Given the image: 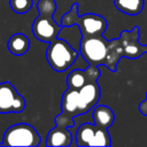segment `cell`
Returning <instances> with one entry per match:
<instances>
[{"label": "cell", "mask_w": 147, "mask_h": 147, "mask_svg": "<svg viewBox=\"0 0 147 147\" xmlns=\"http://www.w3.org/2000/svg\"><path fill=\"white\" fill-rule=\"evenodd\" d=\"M73 135L67 127H53L47 137V146H71Z\"/></svg>", "instance_id": "cell-12"}, {"label": "cell", "mask_w": 147, "mask_h": 147, "mask_svg": "<svg viewBox=\"0 0 147 147\" xmlns=\"http://www.w3.org/2000/svg\"><path fill=\"white\" fill-rule=\"evenodd\" d=\"M93 120L97 126L108 129L115 121V114L110 107L106 105H98L93 109Z\"/></svg>", "instance_id": "cell-13"}, {"label": "cell", "mask_w": 147, "mask_h": 147, "mask_svg": "<svg viewBox=\"0 0 147 147\" xmlns=\"http://www.w3.org/2000/svg\"><path fill=\"white\" fill-rule=\"evenodd\" d=\"M41 137L31 125L19 123L10 126L3 135V146H38Z\"/></svg>", "instance_id": "cell-4"}, {"label": "cell", "mask_w": 147, "mask_h": 147, "mask_svg": "<svg viewBox=\"0 0 147 147\" xmlns=\"http://www.w3.org/2000/svg\"><path fill=\"white\" fill-rule=\"evenodd\" d=\"M0 114H1V113H0Z\"/></svg>", "instance_id": "cell-20"}, {"label": "cell", "mask_w": 147, "mask_h": 147, "mask_svg": "<svg viewBox=\"0 0 147 147\" xmlns=\"http://www.w3.org/2000/svg\"><path fill=\"white\" fill-rule=\"evenodd\" d=\"M139 110H140V112L142 113L144 116H147V94H146V99H145L140 104V106H139Z\"/></svg>", "instance_id": "cell-18"}, {"label": "cell", "mask_w": 147, "mask_h": 147, "mask_svg": "<svg viewBox=\"0 0 147 147\" xmlns=\"http://www.w3.org/2000/svg\"><path fill=\"white\" fill-rule=\"evenodd\" d=\"M25 99L10 82L0 83V113H20L25 109Z\"/></svg>", "instance_id": "cell-7"}, {"label": "cell", "mask_w": 147, "mask_h": 147, "mask_svg": "<svg viewBox=\"0 0 147 147\" xmlns=\"http://www.w3.org/2000/svg\"><path fill=\"white\" fill-rule=\"evenodd\" d=\"M100 86L97 82L90 83L79 90V96L85 112L94 109L100 100Z\"/></svg>", "instance_id": "cell-11"}, {"label": "cell", "mask_w": 147, "mask_h": 147, "mask_svg": "<svg viewBox=\"0 0 147 147\" xmlns=\"http://www.w3.org/2000/svg\"><path fill=\"white\" fill-rule=\"evenodd\" d=\"M55 125H57V126L69 128V127H73L74 125H75V120L67 118V117L63 116V114H59L55 117Z\"/></svg>", "instance_id": "cell-17"}, {"label": "cell", "mask_w": 147, "mask_h": 147, "mask_svg": "<svg viewBox=\"0 0 147 147\" xmlns=\"http://www.w3.org/2000/svg\"><path fill=\"white\" fill-rule=\"evenodd\" d=\"M109 40L103 35L82 37L79 53L89 65H100L106 61Z\"/></svg>", "instance_id": "cell-5"}, {"label": "cell", "mask_w": 147, "mask_h": 147, "mask_svg": "<svg viewBox=\"0 0 147 147\" xmlns=\"http://www.w3.org/2000/svg\"><path fill=\"white\" fill-rule=\"evenodd\" d=\"M118 10L128 15H137L143 10L144 0H114Z\"/></svg>", "instance_id": "cell-15"}, {"label": "cell", "mask_w": 147, "mask_h": 147, "mask_svg": "<svg viewBox=\"0 0 147 147\" xmlns=\"http://www.w3.org/2000/svg\"><path fill=\"white\" fill-rule=\"evenodd\" d=\"M36 8L39 15L32 23L33 35L42 42H51L59 34L63 26L53 18L57 8L55 0H38Z\"/></svg>", "instance_id": "cell-1"}, {"label": "cell", "mask_w": 147, "mask_h": 147, "mask_svg": "<svg viewBox=\"0 0 147 147\" xmlns=\"http://www.w3.org/2000/svg\"><path fill=\"white\" fill-rule=\"evenodd\" d=\"M79 51L65 39L57 37L51 41L45 53L49 65L57 71H65L74 65L79 57Z\"/></svg>", "instance_id": "cell-3"}, {"label": "cell", "mask_w": 147, "mask_h": 147, "mask_svg": "<svg viewBox=\"0 0 147 147\" xmlns=\"http://www.w3.org/2000/svg\"><path fill=\"white\" fill-rule=\"evenodd\" d=\"M33 0H10V7L15 13L24 14L31 9Z\"/></svg>", "instance_id": "cell-16"}, {"label": "cell", "mask_w": 147, "mask_h": 147, "mask_svg": "<svg viewBox=\"0 0 147 147\" xmlns=\"http://www.w3.org/2000/svg\"><path fill=\"white\" fill-rule=\"evenodd\" d=\"M78 3L71 5V10L61 17V26H71L77 24L82 33V37L99 36L103 35L107 29V20L103 16L95 13H86L78 15Z\"/></svg>", "instance_id": "cell-2"}, {"label": "cell", "mask_w": 147, "mask_h": 147, "mask_svg": "<svg viewBox=\"0 0 147 147\" xmlns=\"http://www.w3.org/2000/svg\"><path fill=\"white\" fill-rule=\"evenodd\" d=\"M63 116L75 120V118L80 115L86 114L82 103L80 101L79 90L67 88L63 93L61 98V113Z\"/></svg>", "instance_id": "cell-10"}, {"label": "cell", "mask_w": 147, "mask_h": 147, "mask_svg": "<svg viewBox=\"0 0 147 147\" xmlns=\"http://www.w3.org/2000/svg\"><path fill=\"white\" fill-rule=\"evenodd\" d=\"M0 145H2V142H0Z\"/></svg>", "instance_id": "cell-19"}, {"label": "cell", "mask_w": 147, "mask_h": 147, "mask_svg": "<svg viewBox=\"0 0 147 147\" xmlns=\"http://www.w3.org/2000/svg\"><path fill=\"white\" fill-rule=\"evenodd\" d=\"M101 76V71L98 65H90L85 69H74L67 78V88L80 90L90 83H95Z\"/></svg>", "instance_id": "cell-9"}, {"label": "cell", "mask_w": 147, "mask_h": 147, "mask_svg": "<svg viewBox=\"0 0 147 147\" xmlns=\"http://www.w3.org/2000/svg\"><path fill=\"white\" fill-rule=\"evenodd\" d=\"M30 47L29 38L23 33H15L9 38L7 49L14 55H22L28 51Z\"/></svg>", "instance_id": "cell-14"}, {"label": "cell", "mask_w": 147, "mask_h": 147, "mask_svg": "<svg viewBox=\"0 0 147 147\" xmlns=\"http://www.w3.org/2000/svg\"><path fill=\"white\" fill-rule=\"evenodd\" d=\"M76 141L80 147L111 145V138L107 129L92 123H84L79 127L76 133Z\"/></svg>", "instance_id": "cell-6"}, {"label": "cell", "mask_w": 147, "mask_h": 147, "mask_svg": "<svg viewBox=\"0 0 147 147\" xmlns=\"http://www.w3.org/2000/svg\"><path fill=\"white\" fill-rule=\"evenodd\" d=\"M139 28L135 26L131 31H122L120 37V43L122 47L123 57L134 59L147 53V45L138 43Z\"/></svg>", "instance_id": "cell-8"}]
</instances>
